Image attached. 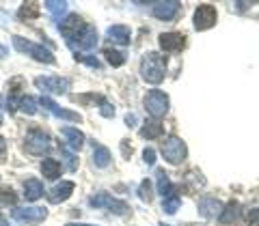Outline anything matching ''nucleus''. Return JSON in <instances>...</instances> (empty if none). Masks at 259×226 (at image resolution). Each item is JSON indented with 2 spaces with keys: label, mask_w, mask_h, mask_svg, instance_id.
Segmentation results:
<instances>
[{
  "label": "nucleus",
  "mask_w": 259,
  "mask_h": 226,
  "mask_svg": "<svg viewBox=\"0 0 259 226\" xmlns=\"http://www.w3.org/2000/svg\"><path fill=\"white\" fill-rule=\"evenodd\" d=\"M141 76H143L145 82L160 84L166 76V59L158 52L145 54L143 61H141Z\"/></svg>",
  "instance_id": "f257e3e1"
},
{
  "label": "nucleus",
  "mask_w": 259,
  "mask_h": 226,
  "mask_svg": "<svg viewBox=\"0 0 259 226\" xmlns=\"http://www.w3.org/2000/svg\"><path fill=\"white\" fill-rule=\"evenodd\" d=\"M13 47H15L18 52L28 54V56H32L35 61L46 63V65H54V61H56L54 54L48 50V47L39 45V43H32V41H28V39H24V37H20V35L13 37Z\"/></svg>",
  "instance_id": "f03ea898"
},
{
  "label": "nucleus",
  "mask_w": 259,
  "mask_h": 226,
  "mask_svg": "<svg viewBox=\"0 0 259 226\" xmlns=\"http://www.w3.org/2000/svg\"><path fill=\"white\" fill-rule=\"evenodd\" d=\"M162 155H164V159L173 166L182 164V161L186 159V155H188L186 142L182 138H177V136H168V138L162 142Z\"/></svg>",
  "instance_id": "7ed1b4c3"
},
{
  "label": "nucleus",
  "mask_w": 259,
  "mask_h": 226,
  "mask_svg": "<svg viewBox=\"0 0 259 226\" xmlns=\"http://www.w3.org/2000/svg\"><path fill=\"white\" fill-rule=\"evenodd\" d=\"M35 84L41 93L46 95H63L69 91V78H61V76H39L35 78Z\"/></svg>",
  "instance_id": "20e7f679"
},
{
  "label": "nucleus",
  "mask_w": 259,
  "mask_h": 226,
  "mask_svg": "<svg viewBox=\"0 0 259 226\" xmlns=\"http://www.w3.org/2000/svg\"><path fill=\"white\" fill-rule=\"evenodd\" d=\"M26 151L30 153V155H44V153H48L52 149V140L50 136H48L44 129H30L28 136H26Z\"/></svg>",
  "instance_id": "39448f33"
},
{
  "label": "nucleus",
  "mask_w": 259,
  "mask_h": 226,
  "mask_svg": "<svg viewBox=\"0 0 259 226\" xmlns=\"http://www.w3.org/2000/svg\"><path fill=\"white\" fill-rule=\"evenodd\" d=\"M143 103H145V110H147L153 119H160V117H164L168 112V95L158 91V88L156 91H149L147 95H145Z\"/></svg>",
  "instance_id": "423d86ee"
},
{
  "label": "nucleus",
  "mask_w": 259,
  "mask_h": 226,
  "mask_svg": "<svg viewBox=\"0 0 259 226\" xmlns=\"http://www.w3.org/2000/svg\"><path fill=\"white\" fill-rule=\"evenodd\" d=\"M89 205L95 207V209H110L112 213H117V215H125L130 211V207L123 203V200H119L115 196H110V194H95V196L89 198Z\"/></svg>",
  "instance_id": "0eeeda50"
},
{
  "label": "nucleus",
  "mask_w": 259,
  "mask_h": 226,
  "mask_svg": "<svg viewBox=\"0 0 259 226\" xmlns=\"http://www.w3.org/2000/svg\"><path fill=\"white\" fill-rule=\"evenodd\" d=\"M67 45H69L76 54H78V52H89V50H93V47L97 45V30L91 26V24H87L80 35H76L74 39H71V41H67Z\"/></svg>",
  "instance_id": "6e6552de"
},
{
  "label": "nucleus",
  "mask_w": 259,
  "mask_h": 226,
  "mask_svg": "<svg viewBox=\"0 0 259 226\" xmlns=\"http://www.w3.org/2000/svg\"><path fill=\"white\" fill-rule=\"evenodd\" d=\"M218 20L216 7L214 5H199L197 11H194V28L197 30H207L212 28Z\"/></svg>",
  "instance_id": "1a4fd4ad"
},
{
  "label": "nucleus",
  "mask_w": 259,
  "mask_h": 226,
  "mask_svg": "<svg viewBox=\"0 0 259 226\" xmlns=\"http://www.w3.org/2000/svg\"><path fill=\"white\" fill-rule=\"evenodd\" d=\"M13 220H18L22 224H37L46 220L48 211L44 207H24V209H13Z\"/></svg>",
  "instance_id": "9d476101"
},
{
  "label": "nucleus",
  "mask_w": 259,
  "mask_h": 226,
  "mask_svg": "<svg viewBox=\"0 0 259 226\" xmlns=\"http://www.w3.org/2000/svg\"><path fill=\"white\" fill-rule=\"evenodd\" d=\"M87 26V24L82 22V18L80 15H76V13H71V15H67L61 24H59V30H61V35L65 37V41H71L76 35H80L82 32V28Z\"/></svg>",
  "instance_id": "9b49d317"
},
{
  "label": "nucleus",
  "mask_w": 259,
  "mask_h": 226,
  "mask_svg": "<svg viewBox=\"0 0 259 226\" xmlns=\"http://www.w3.org/2000/svg\"><path fill=\"white\" fill-rule=\"evenodd\" d=\"M180 9L182 3H177V0H160V3H153V18L168 22L180 13Z\"/></svg>",
  "instance_id": "f8f14e48"
},
{
  "label": "nucleus",
  "mask_w": 259,
  "mask_h": 226,
  "mask_svg": "<svg viewBox=\"0 0 259 226\" xmlns=\"http://www.w3.org/2000/svg\"><path fill=\"white\" fill-rule=\"evenodd\" d=\"M39 103H41V106H44L48 112H50V115L59 117V119H65V121H74V123H80V121H82V119H80L78 112H71V110H65V108H61L59 103L52 101L48 95H44L41 99H39Z\"/></svg>",
  "instance_id": "ddd939ff"
},
{
  "label": "nucleus",
  "mask_w": 259,
  "mask_h": 226,
  "mask_svg": "<svg viewBox=\"0 0 259 226\" xmlns=\"http://www.w3.org/2000/svg\"><path fill=\"white\" fill-rule=\"evenodd\" d=\"M160 47L164 52H182L186 47V37L182 32H162L160 35Z\"/></svg>",
  "instance_id": "4468645a"
},
{
  "label": "nucleus",
  "mask_w": 259,
  "mask_h": 226,
  "mask_svg": "<svg viewBox=\"0 0 259 226\" xmlns=\"http://www.w3.org/2000/svg\"><path fill=\"white\" fill-rule=\"evenodd\" d=\"M74 181H61V183H56L54 188L48 192V200H50L52 205H59V203H65L71 194H74Z\"/></svg>",
  "instance_id": "2eb2a0df"
},
{
  "label": "nucleus",
  "mask_w": 259,
  "mask_h": 226,
  "mask_svg": "<svg viewBox=\"0 0 259 226\" xmlns=\"http://www.w3.org/2000/svg\"><path fill=\"white\" fill-rule=\"evenodd\" d=\"M223 203L221 200H216V198H212V196H203L199 200V213L203 215V217H221V213H223Z\"/></svg>",
  "instance_id": "dca6fc26"
},
{
  "label": "nucleus",
  "mask_w": 259,
  "mask_h": 226,
  "mask_svg": "<svg viewBox=\"0 0 259 226\" xmlns=\"http://www.w3.org/2000/svg\"><path fill=\"white\" fill-rule=\"evenodd\" d=\"M130 37H132V32H130V28L123 26V24H115V26H110L106 30V39L110 43H117V45H127Z\"/></svg>",
  "instance_id": "f3484780"
},
{
  "label": "nucleus",
  "mask_w": 259,
  "mask_h": 226,
  "mask_svg": "<svg viewBox=\"0 0 259 226\" xmlns=\"http://www.w3.org/2000/svg\"><path fill=\"white\" fill-rule=\"evenodd\" d=\"M61 136H63L65 140H67L69 147L76 149V151L84 144V134L80 132V129H76V127H63V129H61Z\"/></svg>",
  "instance_id": "a211bd4d"
},
{
  "label": "nucleus",
  "mask_w": 259,
  "mask_h": 226,
  "mask_svg": "<svg viewBox=\"0 0 259 226\" xmlns=\"http://www.w3.org/2000/svg\"><path fill=\"white\" fill-rule=\"evenodd\" d=\"M41 196H44V183L39 179H26V183H24V198L35 203Z\"/></svg>",
  "instance_id": "6ab92c4d"
},
{
  "label": "nucleus",
  "mask_w": 259,
  "mask_h": 226,
  "mask_svg": "<svg viewBox=\"0 0 259 226\" xmlns=\"http://www.w3.org/2000/svg\"><path fill=\"white\" fill-rule=\"evenodd\" d=\"M162 134H164V125H162L160 121H147V123L141 127V136L147 140H156Z\"/></svg>",
  "instance_id": "aec40b11"
},
{
  "label": "nucleus",
  "mask_w": 259,
  "mask_h": 226,
  "mask_svg": "<svg viewBox=\"0 0 259 226\" xmlns=\"http://www.w3.org/2000/svg\"><path fill=\"white\" fill-rule=\"evenodd\" d=\"M110 159H112L110 151L104 147V144H95L93 147V166L95 168H106L110 164Z\"/></svg>",
  "instance_id": "412c9836"
},
{
  "label": "nucleus",
  "mask_w": 259,
  "mask_h": 226,
  "mask_svg": "<svg viewBox=\"0 0 259 226\" xmlns=\"http://www.w3.org/2000/svg\"><path fill=\"white\" fill-rule=\"evenodd\" d=\"M61 171H63L61 161L50 159V157L41 161V173H44L46 179H59V177H61Z\"/></svg>",
  "instance_id": "4be33fe9"
},
{
  "label": "nucleus",
  "mask_w": 259,
  "mask_h": 226,
  "mask_svg": "<svg viewBox=\"0 0 259 226\" xmlns=\"http://www.w3.org/2000/svg\"><path fill=\"white\" fill-rule=\"evenodd\" d=\"M39 13H41V9H39V5L37 3H24L20 7V11H18V18L24 22H30V20H37L39 18Z\"/></svg>",
  "instance_id": "5701e85b"
},
{
  "label": "nucleus",
  "mask_w": 259,
  "mask_h": 226,
  "mask_svg": "<svg viewBox=\"0 0 259 226\" xmlns=\"http://www.w3.org/2000/svg\"><path fill=\"white\" fill-rule=\"evenodd\" d=\"M240 217V205L238 203H229L225 209H223V213L221 217H218V222L221 224H233Z\"/></svg>",
  "instance_id": "b1692460"
},
{
  "label": "nucleus",
  "mask_w": 259,
  "mask_h": 226,
  "mask_svg": "<svg viewBox=\"0 0 259 226\" xmlns=\"http://www.w3.org/2000/svg\"><path fill=\"white\" fill-rule=\"evenodd\" d=\"M15 203H18V194L13 192V188L9 185L0 188V207H13Z\"/></svg>",
  "instance_id": "393cba45"
},
{
  "label": "nucleus",
  "mask_w": 259,
  "mask_h": 226,
  "mask_svg": "<svg viewBox=\"0 0 259 226\" xmlns=\"http://www.w3.org/2000/svg\"><path fill=\"white\" fill-rule=\"evenodd\" d=\"M158 192L164 198L173 194V183H171V179H168V175H164V171H158Z\"/></svg>",
  "instance_id": "a878e982"
},
{
  "label": "nucleus",
  "mask_w": 259,
  "mask_h": 226,
  "mask_svg": "<svg viewBox=\"0 0 259 226\" xmlns=\"http://www.w3.org/2000/svg\"><path fill=\"white\" fill-rule=\"evenodd\" d=\"M180 205H182V198L177 196V194H171V196H166L164 200H162V211L173 215L177 209H180Z\"/></svg>",
  "instance_id": "bb28decb"
},
{
  "label": "nucleus",
  "mask_w": 259,
  "mask_h": 226,
  "mask_svg": "<svg viewBox=\"0 0 259 226\" xmlns=\"http://www.w3.org/2000/svg\"><path fill=\"white\" fill-rule=\"evenodd\" d=\"M44 5H46V9L54 15V18H59L61 13L67 11V3H65V0H46Z\"/></svg>",
  "instance_id": "cd10ccee"
},
{
  "label": "nucleus",
  "mask_w": 259,
  "mask_h": 226,
  "mask_svg": "<svg viewBox=\"0 0 259 226\" xmlns=\"http://www.w3.org/2000/svg\"><path fill=\"white\" fill-rule=\"evenodd\" d=\"M18 106H20V110L24 112V115H35L37 112V101L32 99V97H20V101H18Z\"/></svg>",
  "instance_id": "c85d7f7f"
},
{
  "label": "nucleus",
  "mask_w": 259,
  "mask_h": 226,
  "mask_svg": "<svg viewBox=\"0 0 259 226\" xmlns=\"http://www.w3.org/2000/svg\"><path fill=\"white\" fill-rule=\"evenodd\" d=\"M104 56H106V61L112 65V67H121V65L125 63V54H121V52H117V50H104Z\"/></svg>",
  "instance_id": "c756f323"
},
{
  "label": "nucleus",
  "mask_w": 259,
  "mask_h": 226,
  "mask_svg": "<svg viewBox=\"0 0 259 226\" xmlns=\"http://www.w3.org/2000/svg\"><path fill=\"white\" fill-rule=\"evenodd\" d=\"M61 155L65 157V164H67V168H69V171H76V168H78V157L74 155V153H71L69 149H61Z\"/></svg>",
  "instance_id": "7c9ffc66"
},
{
  "label": "nucleus",
  "mask_w": 259,
  "mask_h": 226,
  "mask_svg": "<svg viewBox=\"0 0 259 226\" xmlns=\"http://www.w3.org/2000/svg\"><path fill=\"white\" fill-rule=\"evenodd\" d=\"M139 196L143 198V200H151V183L145 179V181H141V185H139Z\"/></svg>",
  "instance_id": "2f4dec72"
},
{
  "label": "nucleus",
  "mask_w": 259,
  "mask_h": 226,
  "mask_svg": "<svg viewBox=\"0 0 259 226\" xmlns=\"http://www.w3.org/2000/svg\"><path fill=\"white\" fill-rule=\"evenodd\" d=\"M76 61H80V63H84V65H89V67H93V69H100V61H97V59H93V56L76 54Z\"/></svg>",
  "instance_id": "473e14b6"
},
{
  "label": "nucleus",
  "mask_w": 259,
  "mask_h": 226,
  "mask_svg": "<svg viewBox=\"0 0 259 226\" xmlns=\"http://www.w3.org/2000/svg\"><path fill=\"white\" fill-rule=\"evenodd\" d=\"M100 103H102V108H100V112H102V117H115V108L110 106V103L104 99V97H100Z\"/></svg>",
  "instance_id": "72a5a7b5"
},
{
  "label": "nucleus",
  "mask_w": 259,
  "mask_h": 226,
  "mask_svg": "<svg viewBox=\"0 0 259 226\" xmlns=\"http://www.w3.org/2000/svg\"><path fill=\"white\" fill-rule=\"evenodd\" d=\"M246 224L248 226H259V207L250 209V211L246 213Z\"/></svg>",
  "instance_id": "f704fd0d"
},
{
  "label": "nucleus",
  "mask_w": 259,
  "mask_h": 226,
  "mask_svg": "<svg viewBox=\"0 0 259 226\" xmlns=\"http://www.w3.org/2000/svg\"><path fill=\"white\" fill-rule=\"evenodd\" d=\"M143 159H145V164L153 166V164H156V151H153L151 147H147V149L143 151Z\"/></svg>",
  "instance_id": "c9c22d12"
},
{
  "label": "nucleus",
  "mask_w": 259,
  "mask_h": 226,
  "mask_svg": "<svg viewBox=\"0 0 259 226\" xmlns=\"http://www.w3.org/2000/svg\"><path fill=\"white\" fill-rule=\"evenodd\" d=\"M121 149H123V157H130V155H132V147L127 149V140L121 142Z\"/></svg>",
  "instance_id": "e433bc0d"
},
{
  "label": "nucleus",
  "mask_w": 259,
  "mask_h": 226,
  "mask_svg": "<svg viewBox=\"0 0 259 226\" xmlns=\"http://www.w3.org/2000/svg\"><path fill=\"white\" fill-rule=\"evenodd\" d=\"M5 149H7V142H5L3 136H0V155H3V153H5Z\"/></svg>",
  "instance_id": "4c0bfd02"
},
{
  "label": "nucleus",
  "mask_w": 259,
  "mask_h": 226,
  "mask_svg": "<svg viewBox=\"0 0 259 226\" xmlns=\"http://www.w3.org/2000/svg\"><path fill=\"white\" fill-rule=\"evenodd\" d=\"M125 123L130 125V123H136V115H127L125 117Z\"/></svg>",
  "instance_id": "58836bf2"
},
{
  "label": "nucleus",
  "mask_w": 259,
  "mask_h": 226,
  "mask_svg": "<svg viewBox=\"0 0 259 226\" xmlns=\"http://www.w3.org/2000/svg\"><path fill=\"white\" fill-rule=\"evenodd\" d=\"M0 226H9V222H7V217L0 213Z\"/></svg>",
  "instance_id": "ea45409f"
},
{
  "label": "nucleus",
  "mask_w": 259,
  "mask_h": 226,
  "mask_svg": "<svg viewBox=\"0 0 259 226\" xmlns=\"http://www.w3.org/2000/svg\"><path fill=\"white\" fill-rule=\"evenodd\" d=\"M5 56H7V47L0 45V59H5Z\"/></svg>",
  "instance_id": "a19ab883"
},
{
  "label": "nucleus",
  "mask_w": 259,
  "mask_h": 226,
  "mask_svg": "<svg viewBox=\"0 0 259 226\" xmlns=\"http://www.w3.org/2000/svg\"><path fill=\"white\" fill-rule=\"evenodd\" d=\"M67 226H91V224H67Z\"/></svg>",
  "instance_id": "79ce46f5"
},
{
  "label": "nucleus",
  "mask_w": 259,
  "mask_h": 226,
  "mask_svg": "<svg viewBox=\"0 0 259 226\" xmlns=\"http://www.w3.org/2000/svg\"><path fill=\"white\" fill-rule=\"evenodd\" d=\"M160 226H168V224H160Z\"/></svg>",
  "instance_id": "37998d69"
}]
</instances>
